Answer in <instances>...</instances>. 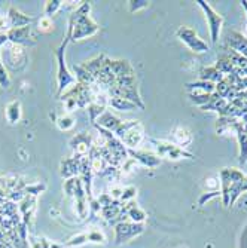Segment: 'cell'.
<instances>
[{"instance_id":"cell-6","label":"cell","mask_w":247,"mask_h":248,"mask_svg":"<svg viewBox=\"0 0 247 248\" xmlns=\"http://www.w3.org/2000/svg\"><path fill=\"white\" fill-rule=\"evenodd\" d=\"M8 29L12 30V29H21V27H26L32 22V18L21 14L19 11H16L15 8H9V12H8Z\"/></svg>"},{"instance_id":"cell-13","label":"cell","mask_w":247,"mask_h":248,"mask_svg":"<svg viewBox=\"0 0 247 248\" xmlns=\"http://www.w3.org/2000/svg\"><path fill=\"white\" fill-rule=\"evenodd\" d=\"M61 6V2H58V0H54V2H47V8H45V16H51L52 14H55L57 12V9Z\"/></svg>"},{"instance_id":"cell-7","label":"cell","mask_w":247,"mask_h":248,"mask_svg":"<svg viewBox=\"0 0 247 248\" xmlns=\"http://www.w3.org/2000/svg\"><path fill=\"white\" fill-rule=\"evenodd\" d=\"M173 139L174 141L179 144V146H182V147H186L188 144L192 143V135L191 132L183 128V126H176L174 131H173Z\"/></svg>"},{"instance_id":"cell-8","label":"cell","mask_w":247,"mask_h":248,"mask_svg":"<svg viewBox=\"0 0 247 248\" xmlns=\"http://www.w3.org/2000/svg\"><path fill=\"white\" fill-rule=\"evenodd\" d=\"M21 116V104L19 101H12L11 104H8L6 107V119L9 121V124H16L19 121Z\"/></svg>"},{"instance_id":"cell-2","label":"cell","mask_w":247,"mask_h":248,"mask_svg":"<svg viewBox=\"0 0 247 248\" xmlns=\"http://www.w3.org/2000/svg\"><path fill=\"white\" fill-rule=\"evenodd\" d=\"M177 36L181 37V40H183L188 46L195 51V52H206L209 51V46H207V43H204L201 39H198L197 33L188 27H181L177 30Z\"/></svg>"},{"instance_id":"cell-9","label":"cell","mask_w":247,"mask_h":248,"mask_svg":"<svg viewBox=\"0 0 247 248\" xmlns=\"http://www.w3.org/2000/svg\"><path fill=\"white\" fill-rule=\"evenodd\" d=\"M201 80H206V82H220L223 78H222V73L216 69V67H210V69H204L201 70V75H199Z\"/></svg>"},{"instance_id":"cell-10","label":"cell","mask_w":247,"mask_h":248,"mask_svg":"<svg viewBox=\"0 0 247 248\" xmlns=\"http://www.w3.org/2000/svg\"><path fill=\"white\" fill-rule=\"evenodd\" d=\"M243 190H247V177H243L240 182H237L231 187V190H230V202H232Z\"/></svg>"},{"instance_id":"cell-5","label":"cell","mask_w":247,"mask_h":248,"mask_svg":"<svg viewBox=\"0 0 247 248\" xmlns=\"http://www.w3.org/2000/svg\"><path fill=\"white\" fill-rule=\"evenodd\" d=\"M199 6L203 8V11L206 12V18L209 19V24H210V31H212V40L216 43L219 39V31H220V26L223 22V18L220 15H217L206 2H198Z\"/></svg>"},{"instance_id":"cell-11","label":"cell","mask_w":247,"mask_h":248,"mask_svg":"<svg viewBox=\"0 0 247 248\" xmlns=\"http://www.w3.org/2000/svg\"><path fill=\"white\" fill-rule=\"evenodd\" d=\"M57 125H58L60 129L67 131V129H70V128L75 125V121H73L72 118H69V116H61V118L57 121Z\"/></svg>"},{"instance_id":"cell-12","label":"cell","mask_w":247,"mask_h":248,"mask_svg":"<svg viewBox=\"0 0 247 248\" xmlns=\"http://www.w3.org/2000/svg\"><path fill=\"white\" fill-rule=\"evenodd\" d=\"M54 29V24H52V21L48 18V16H43L40 21H39V30L43 31V33H48Z\"/></svg>"},{"instance_id":"cell-4","label":"cell","mask_w":247,"mask_h":248,"mask_svg":"<svg viewBox=\"0 0 247 248\" xmlns=\"http://www.w3.org/2000/svg\"><path fill=\"white\" fill-rule=\"evenodd\" d=\"M8 40H11L14 45H34V37L32 36V29L30 26L21 27V29H12L6 31Z\"/></svg>"},{"instance_id":"cell-3","label":"cell","mask_w":247,"mask_h":248,"mask_svg":"<svg viewBox=\"0 0 247 248\" xmlns=\"http://www.w3.org/2000/svg\"><path fill=\"white\" fill-rule=\"evenodd\" d=\"M156 143V149H158L160 155L164 157H168V159H182V157H189L192 159V155L188 153L186 150H183L182 147L170 144V143H164V141H155Z\"/></svg>"},{"instance_id":"cell-1","label":"cell","mask_w":247,"mask_h":248,"mask_svg":"<svg viewBox=\"0 0 247 248\" xmlns=\"http://www.w3.org/2000/svg\"><path fill=\"white\" fill-rule=\"evenodd\" d=\"M69 34H67V37H66V40L63 42V45L58 48V51L55 52V55H57V61H58V93H63L64 89L69 86L70 83H73L75 82V78L69 73V70L66 69V64H64V49H66V45H67V42H69Z\"/></svg>"},{"instance_id":"cell-14","label":"cell","mask_w":247,"mask_h":248,"mask_svg":"<svg viewBox=\"0 0 247 248\" xmlns=\"http://www.w3.org/2000/svg\"><path fill=\"white\" fill-rule=\"evenodd\" d=\"M243 6L246 8V11H247V2H243Z\"/></svg>"}]
</instances>
